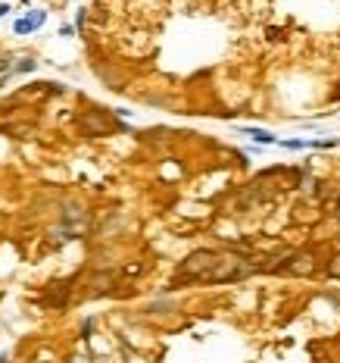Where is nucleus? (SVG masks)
Returning a JSON list of instances; mask_svg holds the SVG:
<instances>
[{"mask_svg":"<svg viewBox=\"0 0 340 363\" xmlns=\"http://www.w3.org/2000/svg\"><path fill=\"white\" fill-rule=\"evenodd\" d=\"M246 135H250L253 141H259V144H275V135L266 132V129H243Z\"/></svg>","mask_w":340,"mask_h":363,"instance_id":"f257e3e1","label":"nucleus"},{"mask_svg":"<svg viewBox=\"0 0 340 363\" xmlns=\"http://www.w3.org/2000/svg\"><path fill=\"white\" fill-rule=\"evenodd\" d=\"M38 25H44V13H35L28 19V28H38Z\"/></svg>","mask_w":340,"mask_h":363,"instance_id":"f03ea898","label":"nucleus"},{"mask_svg":"<svg viewBox=\"0 0 340 363\" xmlns=\"http://www.w3.org/2000/svg\"><path fill=\"white\" fill-rule=\"evenodd\" d=\"M16 31H19V35H25V31H31V28H28V19H19V22H16Z\"/></svg>","mask_w":340,"mask_h":363,"instance_id":"7ed1b4c3","label":"nucleus"},{"mask_svg":"<svg viewBox=\"0 0 340 363\" xmlns=\"http://www.w3.org/2000/svg\"><path fill=\"white\" fill-rule=\"evenodd\" d=\"M31 69H35V63H31V60H25V63L19 66V72H31Z\"/></svg>","mask_w":340,"mask_h":363,"instance_id":"20e7f679","label":"nucleus"},{"mask_svg":"<svg viewBox=\"0 0 340 363\" xmlns=\"http://www.w3.org/2000/svg\"><path fill=\"white\" fill-rule=\"evenodd\" d=\"M3 13H10V10H6V3H3V6H0V16H3Z\"/></svg>","mask_w":340,"mask_h":363,"instance_id":"39448f33","label":"nucleus"}]
</instances>
